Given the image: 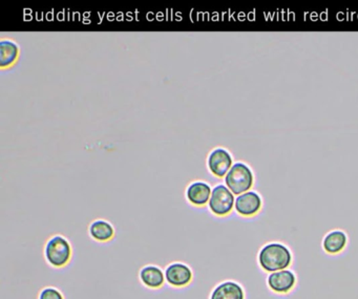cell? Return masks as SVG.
I'll return each instance as SVG.
<instances>
[{
    "label": "cell",
    "mask_w": 358,
    "mask_h": 299,
    "mask_svg": "<svg viewBox=\"0 0 358 299\" xmlns=\"http://www.w3.org/2000/svg\"><path fill=\"white\" fill-rule=\"evenodd\" d=\"M292 256L288 248L279 242L268 244L261 250L258 262L268 272H278L290 266Z\"/></svg>",
    "instance_id": "cell-1"
},
{
    "label": "cell",
    "mask_w": 358,
    "mask_h": 299,
    "mask_svg": "<svg viewBox=\"0 0 358 299\" xmlns=\"http://www.w3.org/2000/svg\"><path fill=\"white\" fill-rule=\"evenodd\" d=\"M44 254L50 266L54 268H64L72 258V246L64 236L55 235L46 242Z\"/></svg>",
    "instance_id": "cell-2"
},
{
    "label": "cell",
    "mask_w": 358,
    "mask_h": 299,
    "mask_svg": "<svg viewBox=\"0 0 358 299\" xmlns=\"http://www.w3.org/2000/svg\"><path fill=\"white\" fill-rule=\"evenodd\" d=\"M228 189L234 195H243L252 188L254 184V175L247 165L236 163L232 165L225 177Z\"/></svg>",
    "instance_id": "cell-3"
},
{
    "label": "cell",
    "mask_w": 358,
    "mask_h": 299,
    "mask_svg": "<svg viewBox=\"0 0 358 299\" xmlns=\"http://www.w3.org/2000/svg\"><path fill=\"white\" fill-rule=\"evenodd\" d=\"M234 205V193L226 186L218 185L212 189L209 208L212 213L224 216L232 211Z\"/></svg>",
    "instance_id": "cell-4"
},
{
    "label": "cell",
    "mask_w": 358,
    "mask_h": 299,
    "mask_svg": "<svg viewBox=\"0 0 358 299\" xmlns=\"http://www.w3.org/2000/svg\"><path fill=\"white\" fill-rule=\"evenodd\" d=\"M164 273H165L167 284L173 288H183V287L188 286L194 278L191 269L187 264H182V262L169 264L164 270Z\"/></svg>",
    "instance_id": "cell-5"
},
{
    "label": "cell",
    "mask_w": 358,
    "mask_h": 299,
    "mask_svg": "<svg viewBox=\"0 0 358 299\" xmlns=\"http://www.w3.org/2000/svg\"><path fill=\"white\" fill-rule=\"evenodd\" d=\"M232 155L225 149H214L208 157V167L216 177H223L232 168Z\"/></svg>",
    "instance_id": "cell-6"
},
{
    "label": "cell",
    "mask_w": 358,
    "mask_h": 299,
    "mask_svg": "<svg viewBox=\"0 0 358 299\" xmlns=\"http://www.w3.org/2000/svg\"><path fill=\"white\" fill-rule=\"evenodd\" d=\"M211 193V188L207 183L197 181L188 186L186 189V197L192 205L204 206L209 203Z\"/></svg>",
    "instance_id": "cell-7"
},
{
    "label": "cell",
    "mask_w": 358,
    "mask_h": 299,
    "mask_svg": "<svg viewBox=\"0 0 358 299\" xmlns=\"http://www.w3.org/2000/svg\"><path fill=\"white\" fill-rule=\"evenodd\" d=\"M262 206V200L258 193L247 191L238 195L236 200V209L241 215L252 216L256 214Z\"/></svg>",
    "instance_id": "cell-8"
},
{
    "label": "cell",
    "mask_w": 358,
    "mask_h": 299,
    "mask_svg": "<svg viewBox=\"0 0 358 299\" xmlns=\"http://www.w3.org/2000/svg\"><path fill=\"white\" fill-rule=\"evenodd\" d=\"M268 284L271 290L276 293H287L295 284L294 274L289 270L273 272L268 278Z\"/></svg>",
    "instance_id": "cell-9"
},
{
    "label": "cell",
    "mask_w": 358,
    "mask_h": 299,
    "mask_svg": "<svg viewBox=\"0 0 358 299\" xmlns=\"http://www.w3.org/2000/svg\"><path fill=\"white\" fill-rule=\"evenodd\" d=\"M244 291L242 287L232 280L218 284L212 291L210 299H244Z\"/></svg>",
    "instance_id": "cell-10"
},
{
    "label": "cell",
    "mask_w": 358,
    "mask_h": 299,
    "mask_svg": "<svg viewBox=\"0 0 358 299\" xmlns=\"http://www.w3.org/2000/svg\"><path fill=\"white\" fill-rule=\"evenodd\" d=\"M139 278L147 288L160 289L165 284V273L157 266H147L140 271Z\"/></svg>",
    "instance_id": "cell-11"
},
{
    "label": "cell",
    "mask_w": 358,
    "mask_h": 299,
    "mask_svg": "<svg viewBox=\"0 0 358 299\" xmlns=\"http://www.w3.org/2000/svg\"><path fill=\"white\" fill-rule=\"evenodd\" d=\"M88 234L93 240L99 242H107L115 236V228L109 222L96 220L88 227Z\"/></svg>",
    "instance_id": "cell-12"
},
{
    "label": "cell",
    "mask_w": 358,
    "mask_h": 299,
    "mask_svg": "<svg viewBox=\"0 0 358 299\" xmlns=\"http://www.w3.org/2000/svg\"><path fill=\"white\" fill-rule=\"evenodd\" d=\"M347 236L343 231L330 232L323 240V249L330 254H337L345 248Z\"/></svg>",
    "instance_id": "cell-13"
},
{
    "label": "cell",
    "mask_w": 358,
    "mask_h": 299,
    "mask_svg": "<svg viewBox=\"0 0 358 299\" xmlns=\"http://www.w3.org/2000/svg\"><path fill=\"white\" fill-rule=\"evenodd\" d=\"M18 56V46L9 40L0 42V66L7 68L11 66Z\"/></svg>",
    "instance_id": "cell-14"
},
{
    "label": "cell",
    "mask_w": 358,
    "mask_h": 299,
    "mask_svg": "<svg viewBox=\"0 0 358 299\" xmlns=\"http://www.w3.org/2000/svg\"><path fill=\"white\" fill-rule=\"evenodd\" d=\"M37 299H64V297L58 289L50 287L40 291Z\"/></svg>",
    "instance_id": "cell-15"
}]
</instances>
